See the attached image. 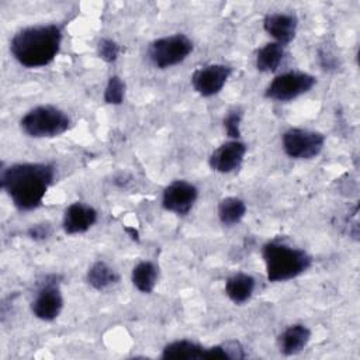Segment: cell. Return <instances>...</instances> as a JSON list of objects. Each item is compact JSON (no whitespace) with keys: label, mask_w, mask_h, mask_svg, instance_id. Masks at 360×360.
Wrapping results in <instances>:
<instances>
[{"label":"cell","mask_w":360,"mask_h":360,"mask_svg":"<svg viewBox=\"0 0 360 360\" xmlns=\"http://www.w3.org/2000/svg\"><path fill=\"white\" fill-rule=\"evenodd\" d=\"M97 210L86 202L76 201L68 205L63 214V231L68 235L87 232L97 221Z\"/></svg>","instance_id":"7c38bea8"},{"label":"cell","mask_w":360,"mask_h":360,"mask_svg":"<svg viewBox=\"0 0 360 360\" xmlns=\"http://www.w3.org/2000/svg\"><path fill=\"white\" fill-rule=\"evenodd\" d=\"M262 256L270 283L292 280L305 273L312 264V256L308 252L278 240L264 243Z\"/></svg>","instance_id":"3957f363"},{"label":"cell","mask_w":360,"mask_h":360,"mask_svg":"<svg viewBox=\"0 0 360 360\" xmlns=\"http://www.w3.org/2000/svg\"><path fill=\"white\" fill-rule=\"evenodd\" d=\"M224 349H225L229 360H240V359L246 357L245 347L238 340H228V342H225L224 343Z\"/></svg>","instance_id":"d4e9b609"},{"label":"cell","mask_w":360,"mask_h":360,"mask_svg":"<svg viewBox=\"0 0 360 360\" xmlns=\"http://www.w3.org/2000/svg\"><path fill=\"white\" fill-rule=\"evenodd\" d=\"M70 117L60 108L44 104L31 108L20 121L22 132L31 138H53L70 128Z\"/></svg>","instance_id":"277c9868"},{"label":"cell","mask_w":360,"mask_h":360,"mask_svg":"<svg viewBox=\"0 0 360 360\" xmlns=\"http://www.w3.org/2000/svg\"><path fill=\"white\" fill-rule=\"evenodd\" d=\"M159 278V269L155 263L149 260L139 262L134 269L131 274L132 284L135 288L143 294H150L158 283Z\"/></svg>","instance_id":"ac0fdd59"},{"label":"cell","mask_w":360,"mask_h":360,"mask_svg":"<svg viewBox=\"0 0 360 360\" xmlns=\"http://www.w3.org/2000/svg\"><path fill=\"white\" fill-rule=\"evenodd\" d=\"M207 347L188 339H179L167 343L160 357L163 360H205Z\"/></svg>","instance_id":"9a60e30c"},{"label":"cell","mask_w":360,"mask_h":360,"mask_svg":"<svg viewBox=\"0 0 360 360\" xmlns=\"http://www.w3.org/2000/svg\"><path fill=\"white\" fill-rule=\"evenodd\" d=\"M198 198V188L186 180H174L165 187L162 205L176 215H187Z\"/></svg>","instance_id":"9c48e42d"},{"label":"cell","mask_w":360,"mask_h":360,"mask_svg":"<svg viewBox=\"0 0 360 360\" xmlns=\"http://www.w3.org/2000/svg\"><path fill=\"white\" fill-rule=\"evenodd\" d=\"M52 163H14L1 169L0 186L20 211L37 210L55 181Z\"/></svg>","instance_id":"6da1fadb"},{"label":"cell","mask_w":360,"mask_h":360,"mask_svg":"<svg viewBox=\"0 0 360 360\" xmlns=\"http://www.w3.org/2000/svg\"><path fill=\"white\" fill-rule=\"evenodd\" d=\"M316 84L315 76L305 72H285L276 76L264 90L269 100L285 103L308 93Z\"/></svg>","instance_id":"8992f818"},{"label":"cell","mask_w":360,"mask_h":360,"mask_svg":"<svg viewBox=\"0 0 360 360\" xmlns=\"http://www.w3.org/2000/svg\"><path fill=\"white\" fill-rule=\"evenodd\" d=\"M256 287V280L253 276L248 273H235L225 281V294L233 304H243L246 302Z\"/></svg>","instance_id":"2e32d148"},{"label":"cell","mask_w":360,"mask_h":360,"mask_svg":"<svg viewBox=\"0 0 360 360\" xmlns=\"http://www.w3.org/2000/svg\"><path fill=\"white\" fill-rule=\"evenodd\" d=\"M52 233V226L49 222H39L28 228L27 235L34 240H45Z\"/></svg>","instance_id":"cb8c5ba5"},{"label":"cell","mask_w":360,"mask_h":360,"mask_svg":"<svg viewBox=\"0 0 360 360\" xmlns=\"http://www.w3.org/2000/svg\"><path fill=\"white\" fill-rule=\"evenodd\" d=\"M86 280L89 285H91L97 291L107 290L108 287L117 284L120 281V274L105 262L97 260L94 262L86 274Z\"/></svg>","instance_id":"e0dca14e"},{"label":"cell","mask_w":360,"mask_h":360,"mask_svg":"<svg viewBox=\"0 0 360 360\" xmlns=\"http://www.w3.org/2000/svg\"><path fill=\"white\" fill-rule=\"evenodd\" d=\"M62 28L56 24L31 25L20 30L10 41L13 58L24 68L49 65L60 51Z\"/></svg>","instance_id":"7a4b0ae2"},{"label":"cell","mask_w":360,"mask_h":360,"mask_svg":"<svg viewBox=\"0 0 360 360\" xmlns=\"http://www.w3.org/2000/svg\"><path fill=\"white\" fill-rule=\"evenodd\" d=\"M125 97V83L120 76H111L104 90V101L107 104L120 105Z\"/></svg>","instance_id":"44dd1931"},{"label":"cell","mask_w":360,"mask_h":360,"mask_svg":"<svg viewBox=\"0 0 360 360\" xmlns=\"http://www.w3.org/2000/svg\"><path fill=\"white\" fill-rule=\"evenodd\" d=\"M243 112L242 110H231L226 117L224 118V128L226 135L231 139H239L240 138V121H242Z\"/></svg>","instance_id":"603a6c76"},{"label":"cell","mask_w":360,"mask_h":360,"mask_svg":"<svg viewBox=\"0 0 360 360\" xmlns=\"http://www.w3.org/2000/svg\"><path fill=\"white\" fill-rule=\"evenodd\" d=\"M231 73L232 69L226 65H205L194 70L191 76V86L200 96L212 97L224 89Z\"/></svg>","instance_id":"30bf717a"},{"label":"cell","mask_w":360,"mask_h":360,"mask_svg":"<svg viewBox=\"0 0 360 360\" xmlns=\"http://www.w3.org/2000/svg\"><path fill=\"white\" fill-rule=\"evenodd\" d=\"M311 329L304 323L287 326L278 336V350L284 356H295L301 353L311 340Z\"/></svg>","instance_id":"5bb4252c"},{"label":"cell","mask_w":360,"mask_h":360,"mask_svg":"<svg viewBox=\"0 0 360 360\" xmlns=\"http://www.w3.org/2000/svg\"><path fill=\"white\" fill-rule=\"evenodd\" d=\"M283 149L291 159H312L325 146V135L305 128H290L281 138Z\"/></svg>","instance_id":"52a82bcc"},{"label":"cell","mask_w":360,"mask_h":360,"mask_svg":"<svg viewBox=\"0 0 360 360\" xmlns=\"http://www.w3.org/2000/svg\"><path fill=\"white\" fill-rule=\"evenodd\" d=\"M285 55L284 46L277 42H269L256 53V68L263 73H271L278 69Z\"/></svg>","instance_id":"d6986e66"},{"label":"cell","mask_w":360,"mask_h":360,"mask_svg":"<svg viewBox=\"0 0 360 360\" xmlns=\"http://www.w3.org/2000/svg\"><path fill=\"white\" fill-rule=\"evenodd\" d=\"M248 146L239 139H231L219 145L210 156V167L218 173H232L238 170L245 159Z\"/></svg>","instance_id":"8fae6325"},{"label":"cell","mask_w":360,"mask_h":360,"mask_svg":"<svg viewBox=\"0 0 360 360\" xmlns=\"http://www.w3.org/2000/svg\"><path fill=\"white\" fill-rule=\"evenodd\" d=\"M63 309V297L59 288L56 276H46L39 283L35 297L31 301V311L34 316L41 321L51 322L56 319Z\"/></svg>","instance_id":"ba28073f"},{"label":"cell","mask_w":360,"mask_h":360,"mask_svg":"<svg viewBox=\"0 0 360 360\" xmlns=\"http://www.w3.org/2000/svg\"><path fill=\"white\" fill-rule=\"evenodd\" d=\"M120 51V45L110 38H101L97 44V55L107 63L115 62L118 59Z\"/></svg>","instance_id":"7402d4cb"},{"label":"cell","mask_w":360,"mask_h":360,"mask_svg":"<svg viewBox=\"0 0 360 360\" xmlns=\"http://www.w3.org/2000/svg\"><path fill=\"white\" fill-rule=\"evenodd\" d=\"M125 231H127V232H131V238H132V239L139 240V238H138V232H136L134 228H125Z\"/></svg>","instance_id":"484cf974"},{"label":"cell","mask_w":360,"mask_h":360,"mask_svg":"<svg viewBox=\"0 0 360 360\" xmlns=\"http://www.w3.org/2000/svg\"><path fill=\"white\" fill-rule=\"evenodd\" d=\"M193 41L184 34L158 38L149 44L148 56L158 69H167L181 63L193 52Z\"/></svg>","instance_id":"5b68a950"},{"label":"cell","mask_w":360,"mask_h":360,"mask_svg":"<svg viewBox=\"0 0 360 360\" xmlns=\"http://www.w3.org/2000/svg\"><path fill=\"white\" fill-rule=\"evenodd\" d=\"M263 28L277 44L285 46L295 38L298 20L294 14L270 13L263 20Z\"/></svg>","instance_id":"4fadbf2b"},{"label":"cell","mask_w":360,"mask_h":360,"mask_svg":"<svg viewBox=\"0 0 360 360\" xmlns=\"http://www.w3.org/2000/svg\"><path fill=\"white\" fill-rule=\"evenodd\" d=\"M246 214V204L239 197L222 198L218 204V218L226 226L239 224Z\"/></svg>","instance_id":"ffe728a7"}]
</instances>
